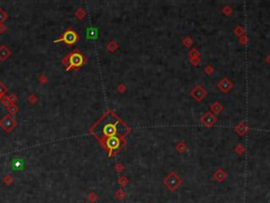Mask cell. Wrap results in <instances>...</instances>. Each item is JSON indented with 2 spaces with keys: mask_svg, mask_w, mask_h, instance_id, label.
I'll use <instances>...</instances> for the list:
<instances>
[{
  "mask_svg": "<svg viewBox=\"0 0 270 203\" xmlns=\"http://www.w3.org/2000/svg\"><path fill=\"white\" fill-rule=\"evenodd\" d=\"M115 48H116V45L114 44V41L110 42L109 46H108V49L110 50V51H114V50H115Z\"/></svg>",
  "mask_w": 270,
  "mask_h": 203,
  "instance_id": "obj_19",
  "label": "cell"
},
{
  "mask_svg": "<svg viewBox=\"0 0 270 203\" xmlns=\"http://www.w3.org/2000/svg\"><path fill=\"white\" fill-rule=\"evenodd\" d=\"M12 50L9 49L6 45H1L0 46V61H6V59H9L12 55Z\"/></svg>",
  "mask_w": 270,
  "mask_h": 203,
  "instance_id": "obj_6",
  "label": "cell"
},
{
  "mask_svg": "<svg viewBox=\"0 0 270 203\" xmlns=\"http://www.w3.org/2000/svg\"><path fill=\"white\" fill-rule=\"evenodd\" d=\"M2 181H3V183L6 186H10V185H12L14 183V178H13V176H11V175H6L3 178V180H2Z\"/></svg>",
  "mask_w": 270,
  "mask_h": 203,
  "instance_id": "obj_10",
  "label": "cell"
},
{
  "mask_svg": "<svg viewBox=\"0 0 270 203\" xmlns=\"http://www.w3.org/2000/svg\"><path fill=\"white\" fill-rule=\"evenodd\" d=\"M9 99H10V101H11L12 104H16V102L18 101V96L16 94H14V93H12V94L9 95Z\"/></svg>",
  "mask_w": 270,
  "mask_h": 203,
  "instance_id": "obj_16",
  "label": "cell"
},
{
  "mask_svg": "<svg viewBox=\"0 0 270 203\" xmlns=\"http://www.w3.org/2000/svg\"><path fill=\"white\" fill-rule=\"evenodd\" d=\"M74 15H75V17L77 19H79V20H82V19L86 18V16H87V12L85 11L83 9L79 8L77 10V11L74 13Z\"/></svg>",
  "mask_w": 270,
  "mask_h": 203,
  "instance_id": "obj_8",
  "label": "cell"
},
{
  "mask_svg": "<svg viewBox=\"0 0 270 203\" xmlns=\"http://www.w3.org/2000/svg\"><path fill=\"white\" fill-rule=\"evenodd\" d=\"M0 101H1V104L3 105L6 108V107H9L10 105H12V103H11V101H10V99H9V95H6V96H3L1 100H0Z\"/></svg>",
  "mask_w": 270,
  "mask_h": 203,
  "instance_id": "obj_15",
  "label": "cell"
},
{
  "mask_svg": "<svg viewBox=\"0 0 270 203\" xmlns=\"http://www.w3.org/2000/svg\"><path fill=\"white\" fill-rule=\"evenodd\" d=\"M120 126L119 121H117L115 118L111 119L109 114H106L102 119L97 122L94 126L90 129V132L93 133L96 138L100 139H106L109 137H117L118 132L120 131Z\"/></svg>",
  "mask_w": 270,
  "mask_h": 203,
  "instance_id": "obj_1",
  "label": "cell"
},
{
  "mask_svg": "<svg viewBox=\"0 0 270 203\" xmlns=\"http://www.w3.org/2000/svg\"><path fill=\"white\" fill-rule=\"evenodd\" d=\"M100 142L110 152H113L114 150L118 149L121 144L120 139L118 137H109L106 139H102V140H100Z\"/></svg>",
  "mask_w": 270,
  "mask_h": 203,
  "instance_id": "obj_5",
  "label": "cell"
},
{
  "mask_svg": "<svg viewBox=\"0 0 270 203\" xmlns=\"http://www.w3.org/2000/svg\"><path fill=\"white\" fill-rule=\"evenodd\" d=\"M6 92H8V87H6L2 82H0V100H1L3 96H6Z\"/></svg>",
  "mask_w": 270,
  "mask_h": 203,
  "instance_id": "obj_9",
  "label": "cell"
},
{
  "mask_svg": "<svg viewBox=\"0 0 270 203\" xmlns=\"http://www.w3.org/2000/svg\"><path fill=\"white\" fill-rule=\"evenodd\" d=\"M61 63H63V65L66 68V71H78L81 67L87 63V58L78 50H74V51L70 52L68 55L63 57Z\"/></svg>",
  "mask_w": 270,
  "mask_h": 203,
  "instance_id": "obj_2",
  "label": "cell"
},
{
  "mask_svg": "<svg viewBox=\"0 0 270 203\" xmlns=\"http://www.w3.org/2000/svg\"><path fill=\"white\" fill-rule=\"evenodd\" d=\"M6 111L9 112L8 114H10V115H15L16 113H17V112L19 111V107L17 106V105L16 104H12V105H10L9 107H6Z\"/></svg>",
  "mask_w": 270,
  "mask_h": 203,
  "instance_id": "obj_7",
  "label": "cell"
},
{
  "mask_svg": "<svg viewBox=\"0 0 270 203\" xmlns=\"http://www.w3.org/2000/svg\"><path fill=\"white\" fill-rule=\"evenodd\" d=\"M78 40H79V35H78V33H76L72 28H69L68 30L64 31L60 37L54 40V44L63 41L66 45H68L69 47H71V46H73V45H75Z\"/></svg>",
  "mask_w": 270,
  "mask_h": 203,
  "instance_id": "obj_3",
  "label": "cell"
},
{
  "mask_svg": "<svg viewBox=\"0 0 270 203\" xmlns=\"http://www.w3.org/2000/svg\"><path fill=\"white\" fill-rule=\"evenodd\" d=\"M18 125V122L16 121V119L14 118L13 115H10V114H6L3 118L0 120V127L2 128L6 132H12Z\"/></svg>",
  "mask_w": 270,
  "mask_h": 203,
  "instance_id": "obj_4",
  "label": "cell"
},
{
  "mask_svg": "<svg viewBox=\"0 0 270 203\" xmlns=\"http://www.w3.org/2000/svg\"><path fill=\"white\" fill-rule=\"evenodd\" d=\"M28 102L30 103L31 105L36 104V103L38 102V96H37L36 94H31V95H29V97H28Z\"/></svg>",
  "mask_w": 270,
  "mask_h": 203,
  "instance_id": "obj_14",
  "label": "cell"
},
{
  "mask_svg": "<svg viewBox=\"0 0 270 203\" xmlns=\"http://www.w3.org/2000/svg\"><path fill=\"white\" fill-rule=\"evenodd\" d=\"M8 17L9 16L6 14V12L3 9H0V23H3L8 19Z\"/></svg>",
  "mask_w": 270,
  "mask_h": 203,
  "instance_id": "obj_13",
  "label": "cell"
},
{
  "mask_svg": "<svg viewBox=\"0 0 270 203\" xmlns=\"http://www.w3.org/2000/svg\"><path fill=\"white\" fill-rule=\"evenodd\" d=\"M87 200L91 203H95L98 200V196L95 194V193H91V194L87 196Z\"/></svg>",
  "mask_w": 270,
  "mask_h": 203,
  "instance_id": "obj_11",
  "label": "cell"
},
{
  "mask_svg": "<svg viewBox=\"0 0 270 203\" xmlns=\"http://www.w3.org/2000/svg\"><path fill=\"white\" fill-rule=\"evenodd\" d=\"M8 31V27L4 23H0V34H4Z\"/></svg>",
  "mask_w": 270,
  "mask_h": 203,
  "instance_id": "obj_17",
  "label": "cell"
},
{
  "mask_svg": "<svg viewBox=\"0 0 270 203\" xmlns=\"http://www.w3.org/2000/svg\"><path fill=\"white\" fill-rule=\"evenodd\" d=\"M116 198H118V199H123V198H125V192H123V190H118V192L116 193Z\"/></svg>",
  "mask_w": 270,
  "mask_h": 203,
  "instance_id": "obj_18",
  "label": "cell"
},
{
  "mask_svg": "<svg viewBox=\"0 0 270 203\" xmlns=\"http://www.w3.org/2000/svg\"><path fill=\"white\" fill-rule=\"evenodd\" d=\"M38 82L41 85H47L49 83V78H48V76L45 74H40L39 77H38Z\"/></svg>",
  "mask_w": 270,
  "mask_h": 203,
  "instance_id": "obj_12",
  "label": "cell"
}]
</instances>
